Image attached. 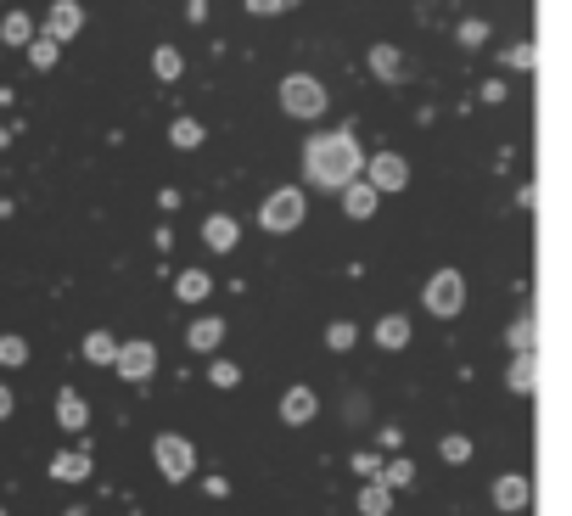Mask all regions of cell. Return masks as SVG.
<instances>
[{
    "instance_id": "1",
    "label": "cell",
    "mask_w": 572,
    "mask_h": 516,
    "mask_svg": "<svg viewBox=\"0 0 572 516\" xmlns=\"http://www.w3.org/2000/svg\"><path fill=\"white\" fill-rule=\"evenodd\" d=\"M359 169H365V152H359V141L348 135V129H331V135H315V141L303 146V174H309L315 186L343 191L348 180H359Z\"/></svg>"
},
{
    "instance_id": "2",
    "label": "cell",
    "mask_w": 572,
    "mask_h": 516,
    "mask_svg": "<svg viewBox=\"0 0 572 516\" xmlns=\"http://www.w3.org/2000/svg\"><path fill=\"white\" fill-rule=\"evenodd\" d=\"M303 214H309V197H303V186H281L264 197V208H258V225L270 230V236H286V230H298Z\"/></svg>"
},
{
    "instance_id": "3",
    "label": "cell",
    "mask_w": 572,
    "mask_h": 516,
    "mask_svg": "<svg viewBox=\"0 0 572 516\" xmlns=\"http://www.w3.org/2000/svg\"><path fill=\"white\" fill-rule=\"evenodd\" d=\"M281 107L292 118H320L326 113V85L309 79V73H286L281 79Z\"/></svg>"
},
{
    "instance_id": "4",
    "label": "cell",
    "mask_w": 572,
    "mask_h": 516,
    "mask_svg": "<svg viewBox=\"0 0 572 516\" xmlns=\"http://www.w3.org/2000/svg\"><path fill=\"white\" fill-rule=\"evenodd\" d=\"M421 303H427L438 320L460 315V309H466V281H460V270H438V275H432L427 287H421Z\"/></svg>"
},
{
    "instance_id": "5",
    "label": "cell",
    "mask_w": 572,
    "mask_h": 516,
    "mask_svg": "<svg viewBox=\"0 0 572 516\" xmlns=\"http://www.w3.org/2000/svg\"><path fill=\"white\" fill-rule=\"evenodd\" d=\"M152 460H158V472L169 477V483H186V477H191V466H197V449H191L186 438L163 432L158 444H152Z\"/></svg>"
},
{
    "instance_id": "6",
    "label": "cell",
    "mask_w": 572,
    "mask_h": 516,
    "mask_svg": "<svg viewBox=\"0 0 572 516\" xmlns=\"http://www.w3.org/2000/svg\"><path fill=\"white\" fill-rule=\"evenodd\" d=\"M365 169H371V180L365 186L382 197V191H404L410 186V163L399 158V152H376V158H365Z\"/></svg>"
},
{
    "instance_id": "7",
    "label": "cell",
    "mask_w": 572,
    "mask_h": 516,
    "mask_svg": "<svg viewBox=\"0 0 572 516\" xmlns=\"http://www.w3.org/2000/svg\"><path fill=\"white\" fill-rule=\"evenodd\" d=\"M113 365H118L124 382H146V376L158 371V348H152V343H124L113 354Z\"/></svg>"
},
{
    "instance_id": "8",
    "label": "cell",
    "mask_w": 572,
    "mask_h": 516,
    "mask_svg": "<svg viewBox=\"0 0 572 516\" xmlns=\"http://www.w3.org/2000/svg\"><path fill=\"white\" fill-rule=\"evenodd\" d=\"M85 29V12H79V0H57V6H51V12H45V40L51 45H62V40H73V34Z\"/></svg>"
},
{
    "instance_id": "9",
    "label": "cell",
    "mask_w": 572,
    "mask_h": 516,
    "mask_svg": "<svg viewBox=\"0 0 572 516\" xmlns=\"http://www.w3.org/2000/svg\"><path fill=\"white\" fill-rule=\"evenodd\" d=\"M315 410H320V399L309 393V387H286V393H281V421H286V427H309Z\"/></svg>"
},
{
    "instance_id": "10",
    "label": "cell",
    "mask_w": 572,
    "mask_h": 516,
    "mask_svg": "<svg viewBox=\"0 0 572 516\" xmlns=\"http://www.w3.org/2000/svg\"><path fill=\"white\" fill-rule=\"evenodd\" d=\"M57 427L62 432H85L90 427V404L79 399L73 387H62V393H57Z\"/></svg>"
},
{
    "instance_id": "11",
    "label": "cell",
    "mask_w": 572,
    "mask_h": 516,
    "mask_svg": "<svg viewBox=\"0 0 572 516\" xmlns=\"http://www.w3.org/2000/svg\"><path fill=\"white\" fill-rule=\"evenodd\" d=\"M236 236H242V225H236L230 214H208V219H202V242L214 247V253H230Z\"/></svg>"
},
{
    "instance_id": "12",
    "label": "cell",
    "mask_w": 572,
    "mask_h": 516,
    "mask_svg": "<svg viewBox=\"0 0 572 516\" xmlns=\"http://www.w3.org/2000/svg\"><path fill=\"white\" fill-rule=\"evenodd\" d=\"M371 73L382 79V85L404 79V73H410V68H404V51H399V45H371Z\"/></svg>"
},
{
    "instance_id": "13",
    "label": "cell",
    "mask_w": 572,
    "mask_h": 516,
    "mask_svg": "<svg viewBox=\"0 0 572 516\" xmlns=\"http://www.w3.org/2000/svg\"><path fill=\"white\" fill-rule=\"evenodd\" d=\"M186 343L197 348V354H214V348L225 343V320H219V315H202L197 326L186 331Z\"/></svg>"
},
{
    "instance_id": "14",
    "label": "cell",
    "mask_w": 572,
    "mask_h": 516,
    "mask_svg": "<svg viewBox=\"0 0 572 516\" xmlns=\"http://www.w3.org/2000/svg\"><path fill=\"white\" fill-rule=\"evenodd\" d=\"M343 214L348 219H371L376 214V191L365 186V180H348L343 186Z\"/></svg>"
},
{
    "instance_id": "15",
    "label": "cell",
    "mask_w": 572,
    "mask_h": 516,
    "mask_svg": "<svg viewBox=\"0 0 572 516\" xmlns=\"http://www.w3.org/2000/svg\"><path fill=\"white\" fill-rule=\"evenodd\" d=\"M494 505H500V511H528V477H500V483H494Z\"/></svg>"
},
{
    "instance_id": "16",
    "label": "cell",
    "mask_w": 572,
    "mask_h": 516,
    "mask_svg": "<svg viewBox=\"0 0 572 516\" xmlns=\"http://www.w3.org/2000/svg\"><path fill=\"white\" fill-rule=\"evenodd\" d=\"M51 477H57V483H85V477H90V460L79 455V449H62V455L51 460Z\"/></svg>"
},
{
    "instance_id": "17",
    "label": "cell",
    "mask_w": 572,
    "mask_h": 516,
    "mask_svg": "<svg viewBox=\"0 0 572 516\" xmlns=\"http://www.w3.org/2000/svg\"><path fill=\"white\" fill-rule=\"evenodd\" d=\"M505 382H511V393H533L539 387V354H516Z\"/></svg>"
},
{
    "instance_id": "18",
    "label": "cell",
    "mask_w": 572,
    "mask_h": 516,
    "mask_svg": "<svg viewBox=\"0 0 572 516\" xmlns=\"http://www.w3.org/2000/svg\"><path fill=\"white\" fill-rule=\"evenodd\" d=\"M376 343H382L387 354L404 348V343H410V320H404V315H382V320H376Z\"/></svg>"
},
{
    "instance_id": "19",
    "label": "cell",
    "mask_w": 572,
    "mask_h": 516,
    "mask_svg": "<svg viewBox=\"0 0 572 516\" xmlns=\"http://www.w3.org/2000/svg\"><path fill=\"white\" fill-rule=\"evenodd\" d=\"M0 40H6V45H29L34 40V17L29 12H6V17H0Z\"/></svg>"
},
{
    "instance_id": "20",
    "label": "cell",
    "mask_w": 572,
    "mask_h": 516,
    "mask_svg": "<svg viewBox=\"0 0 572 516\" xmlns=\"http://www.w3.org/2000/svg\"><path fill=\"white\" fill-rule=\"evenodd\" d=\"M505 337H511V348H516V354H533V348H539V320H533V315H516Z\"/></svg>"
},
{
    "instance_id": "21",
    "label": "cell",
    "mask_w": 572,
    "mask_h": 516,
    "mask_svg": "<svg viewBox=\"0 0 572 516\" xmlns=\"http://www.w3.org/2000/svg\"><path fill=\"white\" fill-rule=\"evenodd\" d=\"M387 511H393V494L371 477V483L359 488V516H387Z\"/></svg>"
},
{
    "instance_id": "22",
    "label": "cell",
    "mask_w": 572,
    "mask_h": 516,
    "mask_svg": "<svg viewBox=\"0 0 572 516\" xmlns=\"http://www.w3.org/2000/svg\"><path fill=\"white\" fill-rule=\"evenodd\" d=\"M113 354H118L113 331H90V337H85V359H90V365H113Z\"/></svg>"
},
{
    "instance_id": "23",
    "label": "cell",
    "mask_w": 572,
    "mask_h": 516,
    "mask_svg": "<svg viewBox=\"0 0 572 516\" xmlns=\"http://www.w3.org/2000/svg\"><path fill=\"white\" fill-rule=\"evenodd\" d=\"M174 292H180V298H186V303H202V298H208V292H214V281H208V270H186V275H180V287H174Z\"/></svg>"
},
{
    "instance_id": "24",
    "label": "cell",
    "mask_w": 572,
    "mask_h": 516,
    "mask_svg": "<svg viewBox=\"0 0 572 516\" xmlns=\"http://www.w3.org/2000/svg\"><path fill=\"white\" fill-rule=\"evenodd\" d=\"M180 68H186V57H180L174 45H158V51H152V73H158V79H180Z\"/></svg>"
},
{
    "instance_id": "25",
    "label": "cell",
    "mask_w": 572,
    "mask_h": 516,
    "mask_svg": "<svg viewBox=\"0 0 572 516\" xmlns=\"http://www.w3.org/2000/svg\"><path fill=\"white\" fill-rule=\"evenodd\" d=\"M354 343H359V326H354V320H337V326H326V348H331V354H348Z\"/></svg>"
},
{
    "instance_id": "26",
    "label": "cell",
    "mask_w": 572,
    "mask_h": 516,
    "mask_svg": "<svg viewBox=\"0 0 572 516\" xmlns=\"http://www.w3.org/2000/svg\"><path fill=\"white\" fill-rule=\"evenodd\" d=\"M410 477H415V466H410V460H393V466H382V472H376V483H382L387 494H393V488H404Z\"/></svg>"
},
{
    "instance_id": "27",
    "label": "cell",
    "mask_w": 572,
    "mask_h": 516,
    "mask_svg": "<svg viewBox=\"0 0 572 516\" xmlns=\"http://www.w3.org/2000/svg\"><path fill=\"white\" fill-rule=\"evenodd\" d=\"M29 62H34V68H57V45H51V40H45V34H34V40H29Z\"/></svg>"
},
{
    "instance_id": "28",
    "label": "cell",
    "mask_w": 572,
    "mask_h": 516,
    "mask_svg": "<svg viewBox=\"0 0 572 516\" xmlns=\"http://www.w3.org/2000/svg\"><path fill=\"white\" fill-rule=\"evenodd\" d=\"M169 141H174V146H197V141H202V124H197V118H174V124H169Z\"/></svg>"
},
{
    "instance_id": "29",
    "label": "cell",
    "mask_w": 572,
    "mask_h": 516,
    "mask_svg": "<svg viewBox=\"0 0 572 516\" xmlns=\"http://www.w3.org/2000/svg\"><path fill=\"white\" fill-rule=\"evenodd\" d=\"M23 359H29V343H23L17 331H6V337H0V365H23Z\"/></svg>"
},
{
    "instance_id": "30",
    "label": "cell",
    "mask_w": 572,
    "mask_h": 516,
    "mask_svg": "<svg viewBox=\"0 0 572 516\" xmlns=\"http://www.w3.org/2000/svg\"><path fill=\"white\" fill-rule=\"evenodd\" d=\"M533 62H539L533 40H528V45H511V51H505V68H516V73H533Z\"/></svg>"
},
{
    "instance_id": "31",
    "label": "cell",
    "mask_w": 572,
    "mask_h": 516,
    "mask_svg": "<svg viewBox=\"0 0 572 516\" xmlns=\"http://www.w3.org/2000/svg\"><path fill=\"white\" fill-rule=\"evenodd\" d=\"M438 449H444V460H449V466H460V460H472V438H460V432H455V438H444Z\"/></svg>"
},
{
    "instance_id": "32",
    "label": "cell",
    "mask_w": 572,
    "mask_h": 516,
    "mask_svg": "<svg viewBox=\"0 0 572 516\" xmlns=\"http://www.w3.org/2000/svg\"><path fill=\"white\" fill-rule=\"evenodd\" d=\"M208 376H214V387H236V382H242V371H236L230 359H214V371H208Z\"/></svg>"
},
{
    "instance_id": "33",
    "label": "cell",
    "mask_w": 572,
    "mask_h": 516,
    "mask_svg": "<svg viewBox=\"0 0 572 516\" xmlns=\"http://www.w3.org/2000/svg\"><path fill=\"white\" fill-rule=\"evenodd\" d=\"M483 40H488V23L466 17V23H460V45H483Z\"/></svg>"
},
{
    "instance_id": "34",
    "label": "cell",
    "mask_w": 572,
    "mask_h": 516,
    "mask_svg": "<svg viewBox=\"0 0 572 516\" xmlns=\"http://www.w3.org/2000/svg\"><path fill=\"white\" fill-rule=\"evenodd\" d=\"M247 12H253V17H275V12H286V0H247Z\"/></svg>"
},
{
    "instance_id": "35",
    "label": "cell",
    "mask_w": 572,
    "mask_h": 516,
    "mask_svg": "<svg viewBox=\"0 0 572 516\" xmlns=\"http://www.w3.org/2000/svg\"><path fill=\"white\" fill-rule=\"evenodd\" d=\"M354 472L359 477H376V472H382V460H376V455H354Z\"/></svg>"
},
{
    "instance_id": "36",
    "label": "cell",
    "mask_w": 572,
    "mask_h": 516,
    "mask_svg": "<svg viewBox=\"0 0 572 516\" xmlns=\"http://www.w3.org/2000/svg\"><path fill=\"white\" fill-rule=\"evenodd\" d=\"M6 416H12V387L0 382V421H6Z\"/></svg>"
},
{
    "instance_id": "37",
    "label": "cell",
    "mask_w": 572,
    "mask_h": 516,
    "mask_svg": "<svg viewBox=\"0 0 572 516\" xmlns=\"http://www.w3.org/2000/svg\"><path fill=\"white\" fill-rule=\"evenodd\" d=\"M0 516H6V511H0Z\"/></svg>"
}]
</instances>
